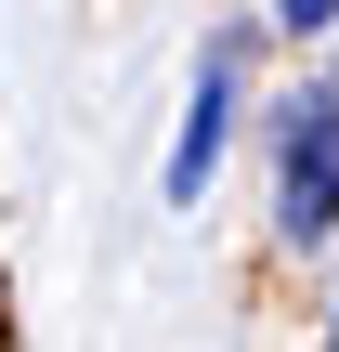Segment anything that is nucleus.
Here are the masks:
<instances>
[{
	"label": "nucleus",
	"mask_w": 339,
	"mask_h": 352,
	"mask_svg": "<svg viewBox=\"0 0 339 352\" xmlns=\"http://www.w3.org/2000/svg\"><path fill=\"white\" fill-rule=\"evenodd\" d=\"M274 144H287V196H274V222L314 248V235L339 222V104H327V91L274 104Z\"/></svg>",
	"instance_id": "f257e3e1"
},
{
	"label": "nucleus",
	"mask_w": 339,
	"mask_h": 352,
	"mask_svg": "<svg viewBox=\"0 0 339 352\" xmlns=\"http://www.w3.org/2000/svg\"><path fill=\"white\" fill-rule=\"evenodd\" d=\"M274 26H339V0H274Z\"/></svg>",
	"instance_id": "7ed1b4c3"
},
{
	"label": "nucleus",
	"mask_w": 339,
	"mask_h": 352,
	"mask_svg": "<svg viewBox=\"0 0 339 352\" xmlns=\"http://www.w3.org/2000/svg\"><path fill=\"white\" fill-rule=\"evenodd\" d=\"M222 131H235V52H209V78H196V118H183V144H170V196H209Z\"/></svg>",
	"instance_id": "f03ea898"
}]
</instances>
